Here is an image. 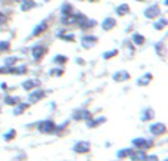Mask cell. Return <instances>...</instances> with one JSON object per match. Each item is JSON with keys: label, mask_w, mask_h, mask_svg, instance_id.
Listing matches in <instances>:
<instances>
[{"label": "cell", "mask_w": 168, "mask_h": 161, "mask_svg": "<svg viewBox=\"0 0 168 161\" xmlns=\"http://www.w3.org/2000/svg\"><path fill=\"white\" fill-rule=\"evenodd\" d=\"M114 80L115 81H127V80H130V74H128L127 71H118V72H115L114 74Z\"/></svg>", "instance_id": "cell-11"}, {"label": "cell", "mask_w": 168, "mask_h": 161, "mask_svg": "<svg viewBox=\"0 0 168 161\" xmlns=\"http://www.w3.org/2000/svg\"><path fill=\"white\" fill-rule=\"evenodd\" d=\"M81 44H83V47H86V49L93 47V46L97 44V37H95V35H84L83 40H81Z\"/></svg>", "instance_id": "cell-8"}, {"label": "cell", "mask_w": 168, "mask_h": 161, "mask_svg": "<svg viewBox=\"0 0 168 161\" xmlns=\"http://www.w3.org/2000/svg\"><path fill=\"white\" fill-rule=\"evenodd\" d=\"M35 5H34V2L33 0H25V2H22L21 3V8H22V10L25 12V10H30V9H33Z\"/></svg>", "instance_id": "cell-24"}, {"label": "cell", "mask_w": 168, "mask_h": 161, "mask_svg": "<svg viewBox=\"0 0 168 161\" xmlns=\"http://www.w3.org/2000/svg\"><path fill=\"white\" fill-rule=\"evenodd\" d=\"M38 132L43 133V134H50V133H55V129H56V123L53 120H43L38 123L37 126Z\"/></svg>", "instance_id": "cell-1"}, {"label": "cell", "mask_w": 168, "mask_h": 161, "mask_svg": "<svg viewBox=\"0 0 168 161\" xmlns=\"http://www.w3.org/2000/svg\"><path fill=\"white\" fill-rule=\"evenodd\" d=\"M100 25H102V28L103 30H105V31H108V30H112L115 25H117V19H115V18H105V19H103L102 21V24H100Z\"/></svg>", "instance_id": "cell-9"}, {"label": "cell", "mask_w": 168, "mask_h": 161, "mask_svg": "<svg viewBox=\"0 0 168 161\" xmlns=\"http://www.w3.org/2000/svg\"><path fill=\"white\" fill-rule=\"evenodd\" d=\"M165 25H167V19L161 18V19H158L156 22H155V30H164Z\"/></svg>", "instance_id": "cell-25"}, {"label": "cell", "mask_w": 168, "mask_h": 161, "mask_svg": "<svg viewBox=\"0 0 168 161\" xmlns=\"http://www.w3.org/2000/svg\"><path fill=\"white\" fill-rule=\"evenodd\" d=\"M118 55V50H117V49H114V52H108V53H103V58H105V59H108V58H114V56H117Z\"/></svg>", "instance_id": "cell-30"}, {"label": "cell", "mask_w": 168, "mask_h": 161, "mask_svg": "<svg viewBox=\"0 0 168 161\" xmlns=\"http://www.w3.org/2000/svg\"><path fill=\"white\" fill-rule=\"evenodd\" d=\"M31 53H33V58H34L35 61H40V59H43V56L47 53V47H46V46H41V44H35V46L33 47Z\"/></svg>", "instance_id": "cell-4"}, {"label": "cell", "mask_w": 168, "mask_h": 161, "mask_svg": "<svg viewBox=\"0 0 168 161\" xmlns=\"http://www.w3.org/2000/svg\"><path fill=\"white\" fill-rule=\"evenodd\" d=\"M40 80H37V78H30V80H25L22 83V89L24 90H27V92H31L34 89H38V86H40Z\"/></svg>", "instance_id": "cell-6"}, {"label": "cell", "mask_w": 168, "mask_h": 161, "mask_svg": "<svg viewBox=\"0 0 168 161\" xmlns=\"http://www.w3.org/2000/svg\"><path fill=\"white\" fill-rule=\"evenodd\" d=\"M143 161H159V160H158L156 155H146Z\"/></svg>", "instance_id": "cell-32"}, {"label": "cell", "mask_w": 168, "mask_h": 161, "mask_svg": "<svg viewBox=\"0 0 168 161\" xmlns=\"http://www.w3.org/2000/svg\"><path fill=\"white\" fill-rule=\"evenodd\" d=\"M149 130H150V133L153 136H164L167 133V126L164 124V123L156 121V123H153V124L149 127Z\"/></svg>", "instance_id": "cell-3"}, {"label": "cell", "mask_w": 168, "mask_h": 161, "mask_svg": "<svg viewBox=\"0 0 168 161\" xmlns=\"http://www.w3.org/2000/svg\"><path fill=\"white\" fill-rule=\"evenodd\" d=\"M155 49H158V52L161 53V55H164V52H165V46H164V43L161 42V43H158L156 46H155Z\"/></svg>", "instance_id": "cell-31"}, {"label": "cell", "mask_w": 168, "mask_h": 161, "mask_svg": "<svg viewBox=\"0 0 168 161\" xmlns=\"http://www.w3.org/2000/svg\"><path fill=\"white\" fill-rule=\"evenodd\" d=\"M16 2H19V3H22V2H25V0H16Z\"/></svg>", "instance_id": "cell-34"}, {"label": "cell", "mask_w": 168, "mask_h": 161, "mask_svg": "<svg viewBox=\"0 0 168 161\" xmlns=\"http://www.w3.org/2000/svg\"><path fill=\"white\" fill-rule=\"evenodd\" d=\"M74 152H77V154H86V152H88L90 151V143L88 142H84V141H80V142H77L75 145H74Z\"/></svg>", "instance_id": "cell-7"}, {"label": "cell", "mask_w": 168, "mask_h": 161, "mask_svg": "<svg viewBox=\"0 0 168 161\" xmlns=\"http://www.w3.org/2000/svg\"><path fill=\"white\" fill-rule=\"evenodd\" d=\"M10 50V42H0V53L2 52H9Z\"/></svg>", "instance_id": "cell-27"}, {"label": "cell", "mask_w": 168, "mask_h": 161, "mask_svg": "<svg viewBox=\"0 0 168 161\" xmlns=\"http://www.w3.org/2000/svg\"><path fill=\"white\" fill-rule=\"evenodd\" d=\"M128 12H130V6L125 5V3H122L121 6L117 8V15H120V16H125V15H128Z\"/></svg>", "instance_id": "cell-21"}, {"label": "cell", "mask_w": 168, "mask_h": 161, "mask_svg": "<svg viewBox=\"0 0 168 161\" xmlns=\"http://www.w3.org/2000/svg\"><path fill=\"white\" fill-rule=\"evenodd\" d=\"M61 12H62V16L72 15V14H74V8H72V5H71V3L65 2V3L62 5V8H61Z\"/></svg>", "instance_id": "cell-12"}, {"label": "cell", "mask_w": 168, "mask_h": 161, "mask_svg": "<svg viewBox=\"0 0 168 161\" xmlns=\"http://www.w3.org/2000/svg\"><path fill=\"white\" fill-rule=\"evenodd\" d=\"M150 81H152V74L148 72V74H145L143 77H140V78L137 80V84H139V86H148Z\"/></svg>", "instance_id": "cell-20"}, {"label": "cell", "mask_w": 168, "mask_h": 161, "mask_svg": "<svg viewBox=\"0 0 168 161\" xmlns=\"http://www.w3.org/2000/svg\"><path fill=\"white\" fill-rule=\"evenodd\" d=\"M49 74H52V76H55V77H61V76H63V70L62 68H55V70H50Z\"/></svg>", "instance_id": "cell-28"}, {"label": "cell", "mask_w": 168, "mask_h": 161, "mask_svg": "<svg viewBox=\"0 0 168 161\" xmlns=\"http://www.w3.org/2000/svg\"><path fill=\"white\" fill-rule=\"evenodd\" d=\"M53 62H55L56 65H63V64L68 62V58H67L65 55H56V56L53 58Z\"/></svg>", "instance_id": "cell-22"}, {"label": "cell", "mask_w": 168, "mask_h": 161, "mask_svg": "<svg viewBox=\"0 0 168 161\" xmlns=\"http://www.w3.org/2000/svg\"><path fill=\"white\" fill-rule=\"evenodd\" d=\"M131 42H133V43H136L137 46H143L146 40H145V37L141 35V34H139V33H134V34L131 35Z\"/></svg>", "instance_id": "cell-17"}, {"label": "cell", "mask_w": 168, "mask_h": 161, "mask_svg": "<svg viewBox=\"0 0 168 161\" xmlns=\"http://www.w3.org/2000/svg\"><path fill=\"white\" fill-rule=\"evenodd\" d=\"M143 14H145L146 18L153 19V18H158V16L161 15V9H159V6H156V5H152V6L146 8V10L143 12Z\"/></svg>", "instance_id": "cell-5"}, {"label": "cell", "mask_w": 168, "mask_h": 161, "mask_svg": "<svg viewBox=\"0 0 168 161\" xmlns=\"http://www.w3.org/2000/svg\"><path fill=\"white\" fill-rule=\"evenodd\" d=\"M3 22H5V14L0 12V24H3Z\"/></svg>", "instance_id": "cell-33"}, {"label": "cell", "mask_w": 168, "mask_h": 161, "mask_svg": "<svg viewBox=\"0 0 168 161\" xmlns=\"http://www.w3.org/2000/svg\"><path fill=\"white\" fill-rule=\"evenodd\" d=\"M15 136H16V132H15V130H9L7 133L3 134V139H5L6 142H10L12 139H15Z\"/></svg>", "instance_id": "cell-26"}, {"label": "cell", "mask_w": 168, "mask_h": 161, "mask_svg": "<svg viewBox=\"0 0 168 161\" xmlns=\"http://www.w3.org/2000/svg\"><path fill=\"white\" fill-rule=\"evenodd\" d=\"M133 152H134V149L128 148V149H121V151H118L117 155H118V158H127V157H131Z\"/></svg>", "instance_id": "cell-23"}, {"label": "cell", "mask_w": 168, "mask_h": 161, "mask_svg": "<svg viewBox=\"0 0 168 161\" xmlns=\"http://www.w3.org/2000/svg\"><path fill=\"white\" fill-rule=\"evenodd\" d=\"M62 40H65V42H74L75 40V35L74 34H62Z\"/></svg>", "instance_id": "cell-29"}, {"label": "cell", "mask_w": 168, "mask_h": 161, "mask_svg": "<svg viewBox=\"0 0 168 161\" xmlns=\"http://www.w3.org/2000/svg\"><path fill=\"white\" fill-rule=\"evenodd\" d=\"M44 96H46V92H43V90H35V92H33L30 95V104H35L38 101H41Z\"/></svg>", "instance_id": "cell-10"}, {"label": "cell", "mask_w": 168, "mask_h": 161, "mask_svg": "<svg viewBox=\"0 0 168 161\" xmlns=\"http://www.w3.org/2000/svg\"><path fill=\"white\" fill-rule=\"evenodd\" d=\"M131 145H133L134 148H137V149L146 151V149H149V148L153 146V142L149 141V139H145V138H136V139L131 141Z\"/></svg>", "instance_id": "cell-2"}, {"label": "cell", "mask_w": 168, "mask_h": 161, "mask_svg": "<svg viewBox=\"0 0 168 161\" xmlns=\"http://www.w3.org/2000/svg\"><path fill=\"white\" fill-rule=\"evenodd\" d=\"M28 106H30V104H22V102H19L18 105H15L14 108V115H21L22 113H25V109H28Z\"/></svg>", "instance_id": "cell-15"}, {"label": "cell", "mask_w": 168, "mask_h": 161, "mask_svg": "<svg viewBox=\"0 0 168 161\" xmlns=\"http://www.w3.org/2000/svg\"><path fill=\"white\" fill-rule=\"evenodd\" d=\"M27 71H28V68H27V65H15L14 68H12V74H16V76H24V74H27Z\"/></svg>", "instance_id": "cell-18"}, {"label": "cell", "mask_w": 168, "mask_h": 161, "mask_svg": "<svg viewBox=\"0 0 168 161\" xmlns=\"http://www.w3.org/2000/svg\"><path fill=\"white\" fill-rule=\"evenodd\" d=\"M164 161H167V160H164Z\"/></svg>", "instance_id": "cell-36"}, {"label": "cell", "mask_w": 168, "mask_h": 161, "mask_svg": "<svg viewBox=\"0 0 168 161\" xmlns=\"http://www.w3.org/2000/svg\"><path fill=\"white\" fill-rule=\"evenodd\" d=\"M141 121H150V120H153V117H155V113H153V109H150V108H146L143 113H141Z\"/></svg>", "instance_id": "cell-14"}, {"label": "cell", "mask_w": 168, "mask_h": 161, "mask_svg": "<svg viewBox=\"0 0 168 161\" xmlns=\"http://www.w3.org/2000/svg\"><path fill=\"white\" fill-rule=\"evenodd\" d=\"M136 2H145V0H136Z\"/></svg>", "instance_id": "cell-35"}, {"label": "cell", "mask_w": 168, "mask_h": 161, "mask_svg": "<svg viewBox=\"0 0 168 161\" xmlns=\"http://www.w3.org/2000/svg\"><path fill=\"white\" fill-rule=\"evenodd\" d=\"M87 123V127H90V129H95V127H97V126H100L102 123H105V117H102V118H90L88 121H86Z\"/></svg>", "instance_id": "cell-16"}, {"label": "cell", "mask_w": 168, "mask_h": 161, "mask_svg": "<svg viewBox=\"0 0 168 161\" xmlns=\"http://www.w3.org/2000/svg\"><path fill=\"white\" fill-rule=\"evenodd\" d=\"M47 30V22L46 21H43V22H40L38 25L34 28V31H33V35H40L43 31H46Z\"/></svg>", "instance_id": "cell-19"}, {"label": "cell", "mask_w": 168, "mask_h": 161, "mask_svg": "<svg viewBox=\"0 0 168 161\" xmlns=\"http://www.w3.org/2000/svg\"><path fill=\"white\" fill-rule=\"evenodd\" d=\"M3 102H5V105L15 106V105H18V104L21 102V99H19L18 96H6V98L3 99Z\"/></svg>", "instance_id": "cell-13"}]
</instances>
